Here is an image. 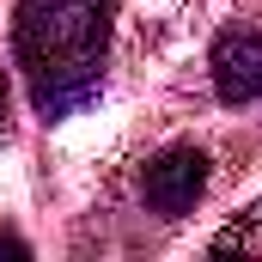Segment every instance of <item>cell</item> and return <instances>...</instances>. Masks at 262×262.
Here are the masks:
<instances>
[{
	"instance_id": "cell-1",
	"label": "cell",
	"mask_w": 262,
	"mask_h": 262,
	"mask_svg": "<svg viewBox=\"0 0 262 262\" xmlns=\"http://www.w3.org/2000/svg\"><path fill=\"white\" fill-rule=\"evenodd\" d=\"M110 0H18L12 55L43 122H67L104 85L110 55Z\"/></svg>"
},
{
	"instance_id": "cell-2",
	"label": "cell",
	"mask_w": 262,
	"mask_h": 262,
	"mask_svg": "<svg viewBox=\"0 0 262 262\" xmlns=\"http://www.w3.org/2000/svg\"><path fill=\"white\" fill-rule=\"evenodd\" d=\"M140 195L159 220H183L195 213V201L207 195V152L201 146H165L146 159L140 171Z\"/></svg>"
},
{
	"instance_id": "cell-3",
	"label": "cell",
	"mask_w": 262,
	"mask_h": 262,
	"mask_svg": "<svg viewBox=\"0 0 262 262\" xmlns=\"http://www.w3.org/2000/svg\"><path fill=\"white\" fill-rule=\"evenodd\" d=\"M213 92L226 104H262V31L256 25H226L213 37Z\"/></svg>"
},
{
	"instance_id": "cell-4",
	"label": "cell",
	"mask_w": 262,
	"mask_h": 262,
	"mask_svg": "<svg viewBox=\"0 0 262 262\" xmlns=\"http://www.w3.org/2000/svg\"><path fill=\"white\" fill-rule=\"evenodd\" d=\"M6 98H12V92H6V73H0V128H6Z\"/></svg>"
}]
</instances>
